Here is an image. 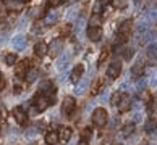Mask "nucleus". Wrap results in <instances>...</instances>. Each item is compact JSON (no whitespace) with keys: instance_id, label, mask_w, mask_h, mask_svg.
I'll list each match as a JSON object with an SVG mask.
<instances>
[{"instance_id":"52","label":"nucleus","mask_w":157,"mask_h":145,"mask_svg":"<svg viewBox=\"0 0 157 145\" xmlns=\"http://www.w3.org/2000/svg\"><path fill=\"white\" fill-rule=\"evenodd\" d=\"M31 145H37V143H34V142H33V143H31Z\"/></svg>"},{"instance_id":"14","label":"nucleus","mask_w":157,"mask_h":145,"mask_svg":"<svg viewBox=\"0 0 157 145\" xmlns=\"http://www.w3.org/2000/svg\"><path fill=\"white\" fill-rule=\"evenodd\" d=\"M83 73H84V65H78V66H75L70 78H71L73 82H78V81L81 79V76H83Z\"/></svg>"},{"instance_id":"35","label":"nucleus","mask_w":157,"mask_h":145,"mask_svg":"<svg viewBox=\"0 0 157 145\" xmlns=\"http://www.w3.org/2000/svg\"><path fill=\"white\" fill-rule=\"evenodd\" d=\"M76 16H78V10H70L68 11V15H67V20L68 21H71V20H75V18H76Z\"/></svg>"},{"instance_id":"9","label":"nucleus","mask_w":157,"mask_h":145,"mask_svg":"<svg viewBox=\"0 0 157 145\" xmlns=\"http://www.w3.org/2000/svg\"><path fill=\"white\" fill-rule=\"evenodd\" d=\"M88 37L92 42H97L102 37V29L101 27H88Z\"/></svg>"},{"instance_id":"48","label":"nucleus","mask_w":157,"mask_h":145,"mask_svg":"<svg viewBox=\"0 0 157 145\" xmlns=\"http://www.w3.org/2000/svg\"><path fill=\"white\" fill-rule=\"evenodd\" d=\"M78 145H88V140H81V142H78Z\"/></svg>"},{"instance_id":"43","label":"nucleus","mask_w":157,"mask_h":145,"mask_svg":"<svg viewBox=\"0 0 157 145\" xmlns=\"http://www.w3.org/2000/svg\"><path fill=\"white\" fill-rule=\"evenodd\" d=\"M128 89H130V82H123L120 85V92H128Z\"/></svg>"},{"instance_id":"40","label":"nucleus","mask_w":157,"mask_h":145,"mask_svg":"<svg viewBox=\"0 0 157 145\" xmlns=\"http://www.w3.org/2000/svg\"><path fill=\"white\" fill-rule=\"evenodd\" d=\"M139 98H141V100H144V102H149L151 100V97H149V94L146 90H141L139 92Z\"/></svg>"},{"instance_id":"13","label":"nucleus","mask_w":157,"mask_h":145,"mask_svg":"<svg viewBox=\"0 0 157 145\" xmlns=\"http://www.w3.org/2000/svg\"><path fill=\"white\" fill-rule=\"evenodd\" d=\"M13 114H15V119L18 121L20 124H25L26 119H28V114L25 113L23 108H13Z\"/></svg>"},{"instance_id":"36","label":"nucleus","mask_w":157,"mask_h":145,"mask_svg":"<svg viewBox=\"0 0 157 145\" xmlns=\"http://www.w3.org/2000/svg\"><path fill=\"white\" fill-rule=\"evenodd\" d=\"M133 55H135V50H133V49H125V53H123L125 60H130V58H133Z\"/></svg>"},{"instance_id":"11","label":"nucleus","mask_w":157,"mask_h":145,"mask_svg":"<svg viewBox=\"0 0 157 145\" xmlns=\"http://www.w3.org/2000/svg\"><path fill=\"white\" fill-rule=\"evenodd\" d=\"M88 85H89V81L88 79H83L76 82V89H75V94L76 95H84L86 90H88Z\"/></svg>"},{"instance_id":"19","label":"nucleus","mask_w":157,"mask_h":145,"mask_svg":"<svg viewBox=\"0 0 157 145\" xmlns=\"http://www.w3.org/2000/svg\"><path fill=\"white\" fill-rule=\"evenodd\" d=\"M26 65H28V61H21V63H18L16 65V68H15V74L18 78H23L26 74Z\"/></svg>"},{"instance_id":"20","label":"nucleus","mask_w":157,"mask_h":145,"mask_svg":"<svg viewBox=\"0 0 157 145\" xmlns=\"http://www.w3.org/2000/svg\"><path fill=\"white\" fill-rule=\"evenodd\" d=\"M143 71H144V65H143L141 61H138L136 65L131 68V74H133V76H135V78H139V76H143Z\"/></svg>"},{"instance_id":"7","label":"nucleus","mask_w":157,"mask_h":145,"mask_svg":"<svg viewBox=\"0 0 157 145\" xmlns=\"http://www.w3.org/2000/svg\"><path fill=\"white\" fill-rule=\"evenodd\" d=\"M70 60H71V55L68 53V52H65V53H62L60 56H59V60H57V69L59 71H62V69H65L67 66H68V63H70Z\"/></svg>"},{"instance_id":"24","label":"nucleus","mask_w":157,"mask_h":145,"mask_svg":"<svg viewBox=\"0 0 157 145\" xmlns=\"http://www.w3.org/2000/svg\"><path fill=\"white\" fill-rule=\"evenodd\" d=\"M101 21H102V18H101V15H92L91 16V21H89V27H99L101 26Z\"/></svg>"},{"instance_id":"3","label":"nucleus","mask_w":157,"mask_h":145,"mask_svg":"<svg viewBox=\"0 0 157 145\" xmlns=\"http://www.w3.org/2000/svg\"><path fill=\"white\" fill-rule=\"evenodd\" d=\"M75 107H76V102H75L73 97H65V100L62 103V114L63 116H70L73 113Z\"/></svg>"},{"instance_id":"31","label":"nucleus","mask_w":157,"mask_h":145,"mask_svg":"<svg viewBox=\"0 0 157 145\" xmlns=\"http://www.w3.org/2000/svg\"><path fill=\"white\" fill-rule=\"evenodd\" d=\"M112 5L115 8H118V10H121V8H126V5H128V2L126 0H113L112 2Z\"/></svg>"},{"instance_id":"17","label":"nucleus","mask_w":157,"mask_h":145,"mask_svg":"<svg viewBox=\"0 0 157 145\" xmlns=\"http://www.w3.org/2000/svg\"><path fill=\"white\" fill-rule=\"evenodd\" d=\"M57 142H59V132L50 131V132L45 134V143L47 145H55Z\"/></svg>"},{"instance_id":"23","label":"nucleus","mask_w":157,"mask_h":145,"mask_svg":"<svg viewBox=\"0 0 157 145\" xmlns=\"http://www.w3.org/2000/svg\"><path fill=\"white\" fill-rule=\"evenodd\" d=\"M146 52H147V56L151 60H157V45L155 44H151Z\"/></svg>"},{"instance_id":"38","label":"nucleus","mask_w":157,"mask_h":145,"mask_svg":"<svg viewBox=\"0 0 157 145\" xmlns=\"http://www.w3.org/2000/svg\"><path fill=\"white\" fill-rule=\"evenodd\" d=\"M42 13H40V8L39 7H36V8H33L31 11H29V16L31 18H37V16H40Z\"/></svg>"},{"instance_id":"42","label":"nucleus","mask_w":157,"mask_h":145,"mask_svg":"<svg viewBox=\"0 0 157 145\" xmlns=\"http://www.w3.org/2000/svg\"><path fill=\"white\" fill-rule=\"evenodd\" d=\"M149 85H151V87H155V85H157V73L151 76V82H149Z\"/></svg>"},{"instance_id":"12","label":"nucleus","mask_w":157,"mask_h":145,"mask_svg":"<svg viewBox=\"0 0 157 145\" xmlns=\"http://www.w3.org/2000/svg\"><path fill=\"white\" fill-rule=\"evenodd\" d=\"M117 107H118V111H120V113H126L128 110L131 108V102H130V98H128V97H121Z\"/></svg>"},{"instance_id":"47","label":"nucleus","mask_w":157,"mask_h":145,"mask_svg":"<svg viewBox=\"0 0 157 145\" xmlns=\"http://www.w3.org/2000/svg\"><path fill=\"white\" fill-rule=\"evenodd\" d=\"M68 31H70V27H68V26H65V27H63V29H62V32H63V34H67Z\"/></svg>"},{"instance_id":"25","label":"nucleus","mask_w":157,"mask_h":145,"mask_svg":"<svg viewBox=\"0 0 157 145\" xmlns=\"http://www.w3.org/2000/svg\"><path fill=\"white\" fill-rule=\"evenodd\" d=\"M84 26H86V21L83 20V18H79L78 21H76V34L78 36H81V34H83V31H84Z\"/></svg>"},{"instance_id":"2","label":"nucleus","mask_w":157,"mask_h":145,"mask_svg":"<svg viewBox=\"0 0 157 145\" xmlns=\"http://www.w3.org/2000/svg\"><path fill=\"white\" fill-rule=\"evenodd\" d=\"M130 31H131V21H123L121 26L118 27V44H123L130 37Z\"/></svg>"},{"instance_id":"16","label":"nucleus","mask_w":157,"mask_h":145,"mask_svg":"<svg viewBox=\"0 0 157 145\" xmlns=\"http://www.w3.org/2000/svg\"><path fill=\"white\" fill-rule=\"evenodd\" d=\"M57 21H59V13L54 11V10H50L47 13V16H45V20H44L45 26H52V24H55Z\"/></svg>"},{"instance_id":"27","label":"nucleus","mask_w":157,"mask_h":145,"mask_svg":"<svg viewBox=\"0 0 157 145\" xmlns=\"http://www.w3.org/2000/svg\"><path fill=\"white\" fill-rule=\"evenodd\" d=\"M146 85H147V81L141 78V79H138V82H136V90L138 92H141V90H146Z\"/></svg>"},{"instance_id":"46","label":"nucleus","mask_w":157,"mask_h":145,"mask_svg":"<svg viewBox=\"0 0 157 145\" xmlns=\"http://www.w3.org/2000/svg\"><path fill=\"white\" fill-rule=\"evenodd\" d=\"M135 121H141V113H136L135 114Z\"/></svg>"},{"instance_id":"49","label":"nucleus","mask_w":157,"mask_h":145,"mask_svg":"<svg viewBox=\"0 0 157 145\" xmlns=\"http://www.w3.org/2000/svg\"><path fill=\"white\" fill-rule=\"evenodd\" d=\"M62 2H65V3H73V2H76V0H62Z\"/></svg>"},{"instance_id":"18","label":"nucleus","mask_w":157,"mask_h":145,"mask_svg":"<svg viewBox=\"0 0 157 145\" xmlns=\"http://www.w3.org/2000/svg\"><path fill=\"white\" fill-rule=\"evenodd\" d=\"M70 139H71V129H70V127H62L60 132H59V140L68 142Z\"/></svg>"},{"instance_id":"39","label":"nucleus","mask_w":157,"mask_h":145,"mask_svg":"<svg viewBox=\"0 0 157 145\" xmlns=\"http://www.w3.org/2000/svg\"><path fill=\"white\" fill-rule=\"evenodd\" d=\"M7 16V7H5L3 2H0V20Z\"/></svg>"},{"instance_id":"26","label":"nucleus","mask_w":157,"mask_h":145,"mask_svg":"<svg viewBox=\"0 0 157 145\" xmlns=\"http://www.w3.org/2000/svg\"><path fill=\"white\" fill-rule=\"evenodd\" d=\"M136 29H138L139 32H146L147 29H149V23H147V21H143V20H141V21H138Z\"/></svg>"},{"instance_id":"29","label":"nucleus","mask_w":157,"mask_h":145,"mask_svg":"<svg viewBox=\"0 0 157 145\" xmlns=\"http://www.w3.org/2000/svg\"><path fill=\"white\" fill-rule=\"evenodd\" d=\"M120 98H121V92H115V94L110 97V105L117 107V105H118V102H120Z\"/></svg>"},{"instance_id":"1","label":"nucleus","mask_w":157,"mask_h":145,"mask_svg":"<svg viewBox=\"0 0 157 145\" xmlns=\"http://www.w3.org/2000/svg\"><path fill=\"white\" fill-rule=\"evenodd\" d=\"M107 119H109V116H107V111L104 108H96L94 110V113H92V123L97 127H104L107 124Z\"/></svg>"},{"instance_id":"33","label":"nucleus","mask_w":157,"mask_h":145,"mask_svg":"<svg viewBox=\"0 0 157 145\" xmlns=\"http://www.w3.org/2000/svg\"><path fill=\"white\" fill-rule=\"evenodd\" d=\"M102 10H104V5H102V2L99 0V2H96L94 3V8H92V13H96V15H101L102 13Z\"/></svg>"},{"instance_id":"44","label":"nucleus","mask_w":157,"mask_h":145,"mask_svg":"<svg viewBox=\"0 0 157 145\" xmlns=\"http://www.w3.org/2000/svg\"><path fill=\"white\" fill-rule=\"evenodd\" d=\"M107 55H109V52H107V50H104L102 53H101V56H99V63H102L104 60H105V58H107Z\"/></svg>"},{"instance_id":"34","label":"nucleus","mask_w":157,"mask_h":145,"mask_svg":"<svg viewBox=\"0 0 157 145\" xmlns=\"http://www.w3.org/2000/svg\"><path fill=\"white\" fill-rule=\"evenodd\" d=\"M133 131H135V124H126L125 127H123V136H130V134H133Z\"/></svg>"},{"instance_id":"15","label":"nucleus","mask_w":157,"mask_h":145,"mask_svg":"<svg viewBox=\"0 0 157 145\" xmlns=\"http://www.w3.org/2000/svg\"><path fill=\"white\" fill-rule=\"evenodd\" d=\"M5 7H7V10L20 11V10H23V2L21 0H5Z\"/></svg>"},{"instance_id":"53","label":"nucleus","mask_w":157,"mask_h":145,"mask_svg":"<svg viewBox=\"0 0 157 145\" xmlns=\"http://www.w3.org/2000/svg\"><path fill=\"white\" fill-rule=\"evenodd\" d=\"M21 2H28V0H21Z\"/></svg>"},{"instance_id":"21","label":"nucleus","mask_w":157,"mask_h":145,"mask_svg":"<svg viewBox=\"0 0 157 145\" xmlns=\"http://www.w3.org/2000/svg\"><path fill=\"white\" fill-rule=\"evenodd\" d=\"M34 52H36V55L44 56L45 53H47V44H45V42H39V44H36V47H34Z\"/></svg>"},{"instance_id":"51","label":"nucleus","mask_w":157,"mask_h":145,"mask_svg":"<svg viewBox=\"0 0 157 145\" xmlns=\"http://www.w3.org/2000/svg\"><path fill=\"white\" fill-rule=\"evenodd\" d=\"M102 145H112V143H110V142H104Z\"/></svg>"},{"instance_id":"8","label":"nucleus","mask_w":157,"mask_h":145,"mask_svg":"<svg viewBox=\"0 0 157 145\" xmlns=\"http://www.w3.org/2000/svg\"><path fill=\"white\" fill-rule=\"evenodd\" d=\"M11 45H13L15 50H23V49H26V37L21 36V34H18V36H15L13 40H11Z\"/></svg>"},{"instance_id":"5","label":"nucleus","mask_w":157,"mask_h":145,"mask_svg":"<svg viewBox=\"0 0 157 145\" xmlns=\"http://www.w3.org/2000/svg\"><path fill=\"white\" fill-rule=\"evenodd\" d=\"M121 73V65H120V61H113V63H110V66L107 69V76L110 79H115V78H118V74Z\"/></svg>"},{"instance_id":"4","label":"nucleus","mask_w":157,"mask_h":145,"mask_svg":"<svg viewBox=\"0 0 157 145\" xmlns=\"http://www.w3.org/2000/svg\"><path fill=\"white\" fill-rule=\"evenodd\" d=\"M62 49H63V40L62 39H55V40H52V42H50V45H47V52L52 56L57 55V53H60Z\"/></svg>"},{"instance_id":"54","label":"nucleus","mask_w":157,"mask_h":145,"mask_svg":"<svg viewBox=\"0 0 157 145\" xmlns=\"http://www.w3.org/2000/svg\"><path fill=\"white\" fill-rule=\"evenodd\" d=\"M0 76H2V74H0Z\"/></svg>"},{"instance_id":"28","label":"nucleus","mask_w":157,"mask_h":145,"mask_svg":"<svg viewBox=\"0 0 157 145\" xmlns=\"http://www.w3.org/2000/svg\"><path fill=\"white\" fill-rule=\"evenodd\" d=\"M101 85H102V79L97 78V79L94 81V84L91 85V92H92V94H97V92L101 90Z\"/></svg>"},{"instance_id":"41","label":"nucleus","mask_w":157,"mask_h":145,"mask_svg":"<svg viewBox=\"0 0 157 145\" xmlns=\"http://www.w3.org/2000/svg\"><path fill=\"white\" fill-rule=\"evenodd\" d=\"M147 16H149L151 21H157V10H151Z\"/></svg>"},{"instance_id":"50","label":"nucleus","mask_w":157,"mask_h":145,"mask_svg":"<svg viewBox=\"0 0 157 145\" xmlns=\"http://www.w3.org/2000/svg\"><path fill=\"white\" fill-rule=\"evenodd\" d=\"M3 87V79H2V76H0V89Z\"/></svg>"},{"instance_id":"10","label":"nucleus","mask_w":157,"mask_h":145,"mask_svg":"<svg viewBox=\"0 0 157 145\" xmlns=\"http://www.w3.org/2000/svg\"><path fill=\"white\" fill-rule=\"evenodd\" d=\"M40 90H42V94L45 97H50V95L55 94V85L52 82H49V81H45V82L40 84Z\"/></svg>"},{"instance_id":"22","label":"nucleus","mask_w":157,"mask_h":145,"mask_svg":"<svg viewBox=\"0 0 157 145\" xmlns=\"http://www.w3.org/2000/svg\"><path fill=\"white\" fill-rule=\"evenodd\" d=\"M37 76H39V73L36 71V69H29V71H26V74H25V78H26V82H28V84L34 82V81L37 79Z\"/></svg>"},{"instance_id":"37","label":"nucleus","mask_w":157,"mask_h":145,"mask_svg":"<svg viewBox=\"0 0 157 145\" xmlns=\"http://www.w3.org/2000/svg\"><path fill=\"white\" fill-rule=\"evenodd\" d=\"M157 129V126H155V123H154V121H149V123L146 124V131L147 132H151V134H152V132Z\"/></svg>"},{"instance_id":"45","label":"nucleus","mask_w":157,"mask_h":145,"mask_svg":"<svg viewBox=\"0 0 157 145\" xmlns=\"http://www.w3.org/2000/svg\"><path fill=\"white\" fill-rule=\"evenodd\" d=\"M49 2L52 3V7H59V5L62 3V0H49Z\"/></svg>"},{"instance_id":"30","label":"nucleus","mask_w":157,"mask_h":145,"mask_svg":"<svg viewBox=\"0 0 157 145\" xmlns=\"http://www.w3.org/2000/svg\"><path fill=\"white\" fill-rule=\"evenodd\" d=\"M91 136H92V131L89 127H84V129L81 131V139H83V140H89Z\"/></svg>"},{"instance_id":"32","label":"nucleus","mask_w":157,"mask_h":145,"mask_svg":"<svg viewBox=\"0 0 157 145\" xmlns=\"http://www.w3.org/2000/svg\"><path fill=\"white\" fill-rule=\"evenodd\" d=\"M5 63H7L8 66H13L15 63H16V55H13V53H8L7 56H5Z\"/></svg>"},{"instance_id":"6","label":"nucleus","mask_w":157,"mask_h":145,"mask_svg":"<svg viewBox=\"0 0 157 145\" xmlns=\"http://www.w3.org/2000/svg\"><path fill=\"white\" fill-rule=\"evenodd\" d=\"M34 102H36V103H34V107L37 108V111H44V110H47V107L50 105L49 98L45 97V95H37Z\"/></svg>"}]
</instances>
